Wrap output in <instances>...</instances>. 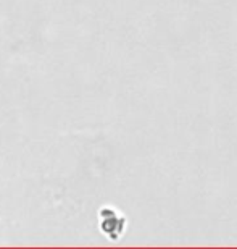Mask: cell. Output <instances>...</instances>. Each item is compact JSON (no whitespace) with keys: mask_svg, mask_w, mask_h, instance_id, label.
<instances>
[{"mask_svg":"<svg viewBox=\"0 0 237 249\" xmlns=\"http://www.w3.org/2000/svg\"><path fill=\"white\" fill-rule=\"evenodd\" d=\"M127 220L118 209L111 206H103L98 211V228L108 240L118 241L126 230Z\"/></svg>","mask_w":237,"mask_h":249,"instance_id":"6da1fadb","label":"cell"}]
</instances>
